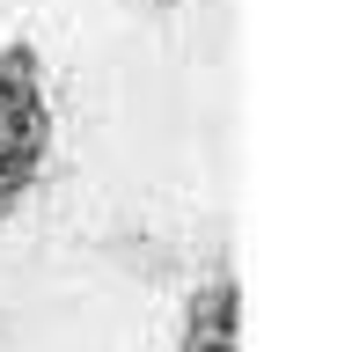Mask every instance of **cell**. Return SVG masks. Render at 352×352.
Wrapping results in <instances>:
<instances>
[{
	"instance_id": "obj_1",
	"label": "cell",
	"mask_w": 352,
	"mask_h": 352,
	"mask_svg": "<svg viewBox=\"0 0 352 352\" xmlns=\"http://www.w3.org/2000/svg\"><path fill=\"white\" fill-rule=\"evenodd\" d=\"M52 162V96L30 44H0V220L44 184Z\"/></svg>"
},
{
	"instance_id": "obj_2",
	"label": "cell",
	"mask_w": 352,
	"mask_h": 352,
	"mask_svg": "<svg viewBox=\"0 0 352 352\" xmlns=\"http://www.w3.org/2000/svg\"><path fill=\"white\" fill-rule=\"evenodd\" d=\"M176 352H242V286L228 264H213L184 301L176 323Z\"/></svg>"
}]
</instances>
